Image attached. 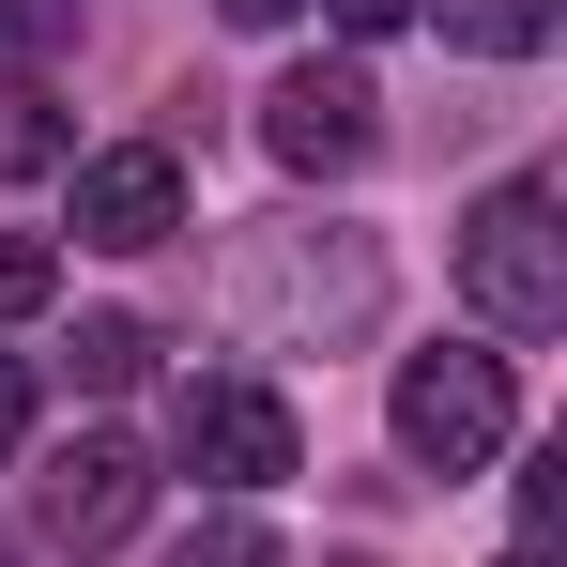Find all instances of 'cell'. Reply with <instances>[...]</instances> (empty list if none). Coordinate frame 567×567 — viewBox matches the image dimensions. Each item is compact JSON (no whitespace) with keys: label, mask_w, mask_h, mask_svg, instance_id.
<instances>
[{"label":"cell","mask_w":567,"mask_h":567,"mask_svg":"<svg viewBox=\"0 0 567 567\" xmlns=\"http://www.w3.org/2000/svg\"><path fill=\"white\" fill-rule=\"evenodd\" d=\"M215 291H230V322L261 353H338V338L383 322V246L338 230V215H261V230H230V277Z\"/></svg>","instance_id":"6da1fadb"},{"label":"cell","mask_w":567,"mask_h":567,"mask_svg":"<svg viewBox=\"0 0 567 567\" xmlns=\"http://www.w3.org/2000/svg\"><path fill=\"white\" fill-rule=\"evenodd\" d=\"M461 291L491 338H553L567 322V199L537 169H506V185L461 215Z\"/></svg>","instance_id":"7a4b0ae2"},{"label":"cell","mask_w":567,"mask_h":567,"mask_svg":"<svg viewBox=\"0 0 567 567\" xmlns=\"http://www.w3.org/2000/svg\"><path fill=\"white\" fill-rule=\"evenodd\" d=\"M506 430H522L506 353H475V338L399 353V461H414V475H475V461H506Z\"/></svg>","instance_id":"3957f363"},{"label":"cell","mask_w":567,"mask_h":567,"mask_svg":"<svg viewBox=\"0 0 567 567\" xmlns=\"http://www.w3.org/2000/svg\"><path fill=\"white\" fill-rule=\"evenodd\" d=\"M169 461H185V475H215V491H277V475L307 461V430H291V399H277V383L199 369L185 399H169Z\"/></svg>","instance_id":"277c9868"},{"label":"cell","mask_w":567,"mask_h":567,"mask_svg":"<svg viewBox=\"0 0 567 567\" xmlns=\"http://www.w3.org/2000/svg\"><path fill=\"white\" fill-rule=\"evenodd\" d=\"M369 138H383V93L353 78V62H291L277 93H261V154H277L291 185H338Z\"/></svg>","instance_id":"5b68a950"},{"label":"cell","mask_w":567,"mask_h":567,"mask_svg":"<svg viewBox=\"0 0 567 567\" xmlns=\"http://www.w3.org/2000/svg\"><path fill=\"white\" fill-rule=\"evenodd\" d=\"M154 506V461L123 445V430H78L62 461H47V491H31V522H47V553H107L123 522Z\"/></svg>","instance_id":"8992f818"},{"label":"cell","mask_w":567,"mask_h":567,"mask_svg":"<svg viewBox=\"0 0 567 567\" xmlns=\"http://www.w3.org/2000/svg\"><path fill=\"white\" fill-rule=\"evenodd\" d=\"M169 230H185V154L169 138L78 154V246H169Z\"/></svg>","instance_id":"52a82bcc"},{"label":"cell","mask_w":567,"mask_h":567,"mask_svg":"<svg viewBox=\"0 0 567 567\" xmlns=\"http://www.w3.org/2000/svg\"><path fill=\"white\" fill-rule=\"evenodd\" d=\"M445 16V47H475V62H537L567 31V0H430Z\"/></svg>","instance_id":"ba28073f"},{"label":"cell","mask_w":567,"mask_h":567,"mask_svg":"<svg viewBox=\"0 0 567 567\" xmlns=\"http://www.w3.org/2000/svg\"><path fill=\"white\" fill-rule=\"evenodd\" d=\"M78 47V0H0V78H47Z\"/></svg>","instance_id":"9c48e42d"},{"label":"cell","mask_w":567,"mask_h":567,"mask_svg":"<svg viewBox=\"0 0 567 567\" xmlns=\"http://www.w3.org/2000/svg\"><path fill=\"white\" fill-rule=\"evenodd\" d=\"M138 369H154V322L93 307V322H78V383H138Z\"/></svg>","instance_id":"30bf717a"},{"label":"cell","mask_w":567,"mask_h":567,"mask_svg":"<svg viewBox=\"0 0 567 567\" xmlns=\"http://www.w3.org/2000/svg\"><path fill=\"white\" fill-rule=\"evenodd\" d=\"M0 169H62V107L31 93V78L0 93Z\"/></svg>","instance_id":"8fae6325"},{"label":"cell","mask_w":567,"mask_h":567,"mask_svg":"<svg viewBox=\"0 0 567 567\" xmlns=\"http://www.w3.org/2000/svg\"><path fill=\"white\" fill-rule=\"evenodd\" d=\"M47 291H62V246L47 230H0V322H31Z\"/></svg>","instance_id":"7c38bea8"},{"label":"cell","mask_w":567,"mask_h":567,"mask_svg":"<svg viewBox=\"0 0 567 567\" xmlns=\"http://www.w3.org/2000/svg\"><path fill=\"white\" fill-rule=\"evenodd\" d=\"M169 567H277V537H261V522L230 506V522H199V537H185V553H169Z\"/></svg>","instance_id":"4fadbf2b"},{"label":"cell","mask_w":567,"mask_h":567,"mask_svg":"<svg viewBox=\"0 0 567 567\" xmlns=\"http://www.w3.org/2000/svg\"><path fill=\"white\" fill-rule=\"evenodd\" d=\"M553 522H567V445H553V461H537V475H522V553H537Z\"/></svg>","instance_id":"5bb4252c"},{"label":"cell","mask_w":567,"mask_h":567,"mask_svg":"<svg viewBox=\"0 0 567 567\" xmlns=\"http://www.w3.org/2000/svg\"><path fill=\"white\" fill-rule=\"evenodd\" d=\"M215 16H230V31H291L307 0H215Z\"/></svg>","instance_id":"9a60e30c"},{"label":"cell","mask_w":567,"mask_h":567,"mask_svg":"<svg viewBox=\"0 0 567 567\" xmlns=\"http://www.w3.org/2000/svg\"><path fill=\"white\" fill-rule=\"evenodd\" d=\"M16 430H31V383H16V353H0V445H16Z\"/></svg>","instance_id":"2e32d148"},{"label":"cell","mask_w":567,"mask_h":567,"mask_svg":"<svg viewBox=\"0 0 567 567\" xmlns=\"http://www.w3.org/2000/svg\"><path fill=\"white\" fill-rule=\"evenodd\" d=\"M338 16H353V31H399V16H430V0H338Z\"/></svg>","instance_id":"e0dca14e"},{"label":"cell","mask_w":567,"mask_h":567,"mask_svg":"<svg viewBox=\"0 0 567 567\" xmlns=\"http://www.w3.org/2000/svg\"><path fill=\"white\" fill-rule=\"evenodd\" d=\"M506 567H537V553H506Z\"/></svg>","instance_id":"ac0fdd59"},{"label":"cell","mask_w":567,"mask_h":567,"mask_svg":"<svg viewBox=\"0 0 567 567\" xmlns=\"http://www.w3.org/2000/svg\"><path fill=\"white\" fill-rule=\"evenodd\" d=\"M338 567H369V553H338Z\"/></svg>","instance_id":"d6986e66"}]
</instances>
